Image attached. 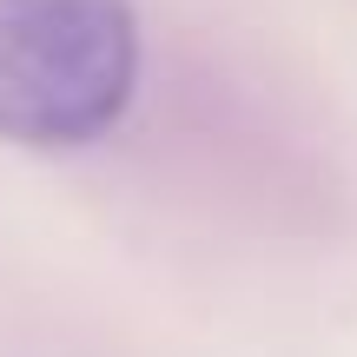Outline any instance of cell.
<instances>
[{
	"instance_id": "6da1fadb",
	"label": "cell",
	"mask_w": 357,
	"mask_h": 357,
	"mask_svg": "<svg viewBox=\"0 0 357 357\" xmlns=\"http://www.w3.org/2000/svg\"><path fill=\"white\" fill-rule=\"evenodd\" d=\"M139 93L132 0H0V139L79 153Z\"/></svg>"
}]
</instances>
